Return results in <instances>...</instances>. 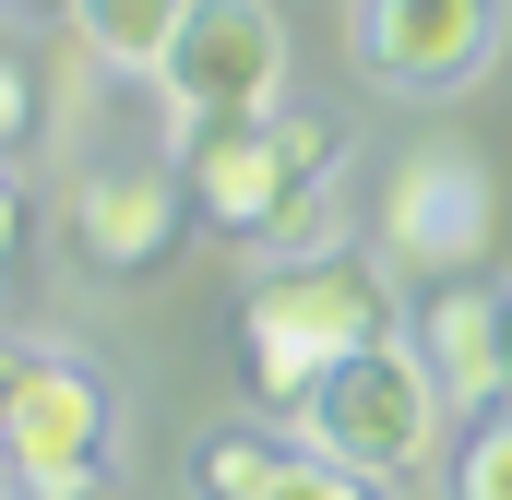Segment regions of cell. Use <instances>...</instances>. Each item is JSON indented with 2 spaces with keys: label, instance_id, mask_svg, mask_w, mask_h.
I'll return each instance as SVG.
<instances>
[{
  "label": "cell",
  "instance_id": "obj_3",
  "mask_svg": "<svg viewBox=\"0 0 512 500\" xmlns=\"http://www.w3.org/2000/svg\"><path fill=\"white\" fill-rule=\"evenodd\" d=\"M179 179H191V203H203V227L215 239H274V215L298 203V191H322L334 179V120L322 108H262V120H215L179 143Z\"/></svg>",
  "mask_w": 512,
  "mask_h": 500
},
{
  "label": "cell",
  "instance_id": "obj_12",
  "mask_svg": "<svg viewBox=\"0 0 512 500\" xmlns=\"http://www.w3.org/2000/svg\"><path fill=\"white\" fill-rule=\"evenodd\" d=\"M322 250H346V215H334V191H298V203L274 215L262 262H322Z\"/></svg>",
  "mask_w": 512,
  "mask_h": 500
},
{
  "label": "cell",
  "instance_id": "obj_4",
  "mask_svg": "<svg viewBox=\"0 0 512 500\" xmlns=\"http://www.w3.org/2000/svg\"><path fill=\"white\" fill-rule=\"evenodd\" d=\"M441 370L393 334V346H358L346 370H322L310 393V453H334V465H358V477H417L429 453H441Z\"/></svg>",
  "mask_w": 512,
  "mask_h": 500
},
{
  "label": "cell",
  "instance_id": "obj_5",
  "mask_svg": "<svg viewBox=\"0 0 512 500\" xmlns=\"http://www.w3.org/2000/svg\"><path fill=\"white\" fill-rule=\"evenodd\" d=\"M155 96H167V131L179 143L215 131V120L286 108V24H274V0H191L179 12V48L155 60Z\"/></svg>",
  "mask_w": 512,
  "mask_h": 500
},
{
  "label": "cell",
  "instance_id": "obj_15",
  "mask_svg": "<svg viewBox=\"0 0 512 500\" xmlns=\"http://www.w3.org/2000/svg\"><path fill=\"white\" fill-rule=\"evenodd\" d=\"M36 131V72H24V48H0V155Z\"/></svg>",
  "mask_w": 512,
  "mask_h": 500
},
{
  "label": "cell",
  "instance_id": "obj_13",
  "mask_svg": "<svg viewBox=\"0 0 512 500\" xmlns=\"http://www.w3.org/2000/svg\"><path fill=\"white\" fill-rule=\"evenodd\" d=\"M453 500H512V405L453 453Z\"/></svg>",
  "mask_w": 512,
  "mask_h": 500
},
{
  "label": "cell",
  "instance_id": "obj_7",
  "mask_svg": "<svg viewBox=\"0 0 512 500\" xmlns=\"http://www.w3.org/2000/svg\"><path fill=\"white\" fill-rule=\"evenodd\" d=\"M382 250L405 262V274H477L489 262V167H477V143H417L405 167H393L382 191Z\"/></svg>",
  "mask_w": 512,
  "mask_h": 500
},
{
  "label": "cell",
  "instance_id": "obj_9",
  "mask_svg": "<svg viewBox=\"0 0 512 500\" xmlns=\"http://www.w3.org/2000/svg\"><path fill=\"white\" fill-rule=\"evenodd\" d=\"M417 358L441 370V393H477L501 405V334H489V286H441L417 310Z\"/></svg>",
  "mask_w": 512,
  "mask_h": 500
},
{
  "label": "cell",
  "instance_id": "obj_6",
  "mask_svg": "<svg viewBox=\"0 0 512 500\" xmlns=\"http://www.w3.org/2000/svg\"><path fill=\"white\" fill-rule=\"evenodd\" d=\"M346 60L393 96H453L501 60V0H346Z\"/></svg>",
  "mask_w": 512,
  "mask_h": 500
},
{
  "label": "cell",
  "instance_id": "obj_17",
  "mask_svg": "<svg viewBox=\"0 0 512 500\" xmlns=\"http://www.w3.org/2000/svg\"><path fill=\"white\" fill-rule=\"evenodd\" d=\"M12 239H24V191L0 179V274H12Z\"/></svg>",
  "mask_w": 512,
  "mask_h": 500
},
{
  "label": "cell",
  "instance_id": "obj_11",
  "mask_svg": "<svg viewBox=\"0 0 512 500\" xmlns=\"http://www.w3.org/2000/svg\"><path fill=\"white\" fill-rule=\"evenodd\" d=\"M286 477V453L251 441V429H215V441H191V500H274Z\"/></svg>",
  "mask_w": 512,
  "mask_h": 500
},
{
  "label": "cell",
  "instance_id": "obj_8",
  "mask_svg": "<svg viewBox=\"0 0 512 500\" xmlns=\"http://www.w3.org/2000/svg\"><path fill=\"white\" fill-rule=\"evenodd\" d=\"M203 227V203H191V179L179 167H96L84 191H72V215H60V239H72V262L84 274H155L167 250Z\"/></svg>",
  "mask_w": 512,
  "mask_h": 500
},
{
  "label": "cell",
  "instance_id": "obj_10",
  "mask_svg": "<svg viewBox=\"0 0 512 500\" xmlns=\"http://www.w3.org/2000/svg\"><path fill=\"white\" fill-rule=\"evenodd\" d=\"M179 12L191 0H72V36L108 60V72H155L179 48Z\"/></svg>",
  "mask_w": 512,
  "mask_h": 500
},
{
  "label": "cell",
  "instance_id": "obj_2",
  "mask_svg": "<svg viewBox=\"0 0 512 500\" xmlns=\"http://www.w3.org/2000/svg\"><path fill=\"white\" fill-rule=\"evenodd\" d=\"M120 453V393L84 346H0V465L12 500H96Z\"/></svg>",
  "mask_w": 512,
  "mask_h": 500
},
{
  "label": "cell",
  "instance_id": "obj_14",
  "mask_svg": "<svg viewBox=\"0 0 512 500\" xmlns=\"http://www.w3.org/2000/svg\"><path fill=\"white\" fill-rule=\"evenodd\" d=\"M274 500H382V477H358V465H334V453H286Z\"/></svg>",
  "mask_w": 512,
  "mask_h": 500
},
{
  "label": "cell",
  "instance_id": "obj_16",
  "mask_svg": "<svg viewBox=\"0 0 512 500\" xmlns=\"http://www.w3.org/2000/svg\"><path fill=\"white\" fill-rule=\"evenodd\" d=\"M489 334H501V405H512V274L489 286Z\"/></svg>",
  "mask_w": 512,
  "mask_h": 500
},
{
  "label": "cell",
  "instance_id": "obj_1",
  "mask_svg": "<svg viewBox=\"0 0 512 500\" xmlns=\"http://www.w3.org/2000/svg\"><path fill=\"white\" fill-rule=\"evenodd\" d=\"M239 346H251V393L274 417H310L322 370H346L358 346H393V286L358 250H322V262H262L251 310H239Z\"/></svg>",
  "mask_w": 512,
  "mask_h": 500
}]
</instances>
